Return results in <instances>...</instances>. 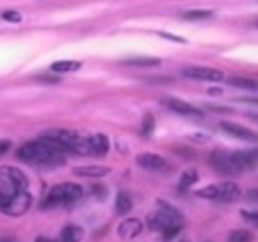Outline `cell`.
<instances>
[{
	"mask_svg": "<svg viewBox=\"0 0 258 242\" xmlns=\"http://www.w3.org/2000/svg\"><path fill=\"white\" fill-rule=\"evenodd\" d=\"M111 169L107 166L101 165H87V166H77L73 169V173L78 176L83 178H102L110 173Z\"/></svg>",
	"mask_w": 258,
	"mask_h": 242,
	"instance_id": "cell-16",
	"label": "cell"
},
{
	"mask_svg": "<svg viewBox=\"0 0 258 242\" xmlns=\"http://www.w3.org/2000/svg\"><path fill=\"white\" fill-rule=\"evenodd\" d=\"M42 136L54 140L66 151H75L82 155H90L88 138L75 131L66 130V129H50V130H45Z\"/></svg>",
	"mask_w": 258,
	"mask_h": 242,
	"instance_id": "cell-4",
	"label": "cell"
},
{
	"mask_svg": "<svg viewBox=\"0 0 258 242\" xmlns=\"http://www.w3.org/2000/svg\"><path fill=\"white\" fill-rule=\"evenodd\" d=\"M221 128L226 131L227 134L232 135L233 138L241 139V140H247V141H256L257 135L249 129L244 128V126L238 125V124L234 123H228V121H224L221 124Z\"/></svg>",
	"mask_w": 258,
	"mask_h": 242,
	"instance_id": "cell-11",
	"label": "cell"
},
{
	"mask_svg": "<svg viewBox=\"0 0 258 242\" xmlns=\"http://www.w3.org/2000/svg\"><path fill=\"white\" fill-rule=\"evenodd\" d=\"M88 145H90V155H105L110 149L107 136L103 134L88 136Z\"/></svg>",
	"mask_w": 258,
	"mask_h": 242,
	"instance_id": "cell-15",
	"label": "cell"
},
{
	"mask_svg": "<svg viewBox=\"0 0 258 242\" xmlns=\"http://www.w3.org/2000/svg\"><path fill=\"white\" fill-rule=\"evenodd\" d=\"M116 212H117L120 216H125L128 212L133 209V199L125 192H120L116 197V203H115Z\"/></svg>",
	"mask_w": 258,
	"mask_h": 242,
	"instance_id": "cell-18",
	"label": "cell"
},
{
	"mask_svg": "<svg viewBox=\"0 0 258 242\" xmlns=\"http://www.w3.org/2000/svg\"><path fill=\"white\" fill-rule=\"evenodd\" d=\"M183 19L185 20H204L208 19V18L213 17V12L212 10H206V9H193L185 12L183 15Z\"/></svg>",
	"mask_w": 258,
	"mask_h": 242,
	"instance_id": "cell-23",
	"label": "cell"
},
{
	"mask_svg": "<svg viewBox=\"0 0 258 242\" xmlns=\"http://www.w3.org/2000/svg\"><path fill=\"white\" fill-rule=\"evenodd\" d=\"M229 85L234 86V87L238 88H244V90H251L256 91L258 88L257 81L252 80V78H246V77H232L228 80Z\"/></svg>",
	"mask_w": 258,
	"mask_h": 242,
	"instance_id": "cell-22",
	"label": "cell"
},
{
	"mask_svg": "<svg viewBox=\"0 0 258 242\" xmlns=\"http://www.w3.org/2000/svg\"><path fill=\"white\" fill-rule=\"evenodd\" d=\"M241 197V188L236 183L227 182V183L218 186L216 201L223 202V203H232Z\"/></svg>",
	"mask_w": 258,
	"mask_h": 242,
	"instance_id": "cell-12",
	"label": "cell"
},
{
	"mask_svg": "<svg viewBox=\"0 0 258 242\" xmlns=\"http://www.w3.org/2000/svg\"><path fill=\"white\" fill-rule=\"evenodd\" d=\"M154 128H155V118L151 113H148L143 120V133L145 135H150L154 131Z\"/></svg>",
	"mask_w": 258,
	"mask_h": 242,
	"instance_id": "cell-26",
	"label": "cell"
},
{
	"mask_svg": "<svg viewBox=\"0 0 258 242\" xmlns=\"http://www.w3.org/2000/svg\"><path fill=\"white\" fill-rule=\"evenodd\" d=\"M12 146V143L9 140H0V156L4 155Z\"/></svg>",
	"mask_w": 258,
	"mask_h": 242,
	"instance_id": "cell-28",
	"label": "cell"
},
{
	"mask_svg": "<svg viewBox=\"0 0 258 242\" xmlns=\"http://www.w3.org/2000/svg\"><path fill=\"white\" fill-rule=\"evenodd\" d=\"M83 197L82 187L76 183H62L54 186L43 201V208L52 209L75 204Z\"/></svg>",
	"mask_w": 258,
	"mask_h": 242,
	"instance_id": "cell-3",
	"label": "cell"
},
{
	"mask_svg": "<svg viewBox=\"0 0 258 242\" xmlns=\"http://www.w3.org/2000/svg\"><path fill=\"white\" fill-rule=\"evenodd\" d=\"M3 19L10 23H19L22 20V15L18 12H15V10H8V12L3 14Z\"/></svg>",
	"mask_w": 258,
	"mask_h": 242,
	"instance_id": "cell-27",
	"label": "cell"
},
{
	"mask_svg": "<svg viewBox=\"0 0 258 242\" xmlns=\"http://www.w3.org/2000/svg\"><path fill=\"white\" fill-rule=\"evenodd\" d=\"M253 236L247 229H236L228 237V242H252Z\"/></svg>",
	"mask_w": 258,
	"mask_h": 242,
	"instance_id": "cell-24",
	"label": "cell"
},
{
	"mask_svg": "<svg viewBox=\"0 0 258 242\" xmlns=\"http://www.w3.org/2000/svg\"><path fill=\"white\" fill-rule=\"evenodd\" d=\"M83 229L77 224H70L63 228L59 242H81L83 238Z\"/></svg>",
	"mask_w": 258,
	"mask_h": 242,
	"instance_id": "cell-17",
	"label": "cell"
},
{
	"mask_svg": "<svg viewBox=\"0 0 258 242\" xmlns=\"http://www.w3.org/2000/svg\"><path fill=\"white\" fill-rule=\"evenodd\" d=\"M32 196L25 189L17 192L14 196L0 203V209L9 216L18 217L28 212L32 206Z\"/></svg>",
	"mask_w": 258,
	"mask_h": 242,
	"instance_id": "cell-6",
	"label": "cell"
},
{
	"mask_svg": "<svg viewBox=\"0 0 258 242\" xmlns=\"http://www.w3.org/2000/svg\"><path fill=\"white\" fill-rule=\"evenodd\" d=\"M67 151L54 140L44 138L24 144L18 151L22 160L30 164L43 166H58L64 163V154Z\"/></svg>",
	"mask_w": 258,
	"mask_h": 242,
	"instance_id": "cell-1",
	"label": "cell"
},
{
	"mask_svg": "<svg viewBox=\"0 0 258 242\" xmlns=\"http://www.w3.org/2000/svg\"><path fill=\"white\" fill-rule=\"evenodd\" d=\"M243 216L246 217L248 221H251L253 224H257V212H252V213H246V212L243 211Z\"/></svg>",
	"mask_w": 258,
	"mask_h": 242,
	"instance_id": "cell-29",
	"label": "cell"
},
{
	"mask_svg": "<svg viewBox=\"0 0 258 242\" xmlns=\"http://www.w3.org/2000/svg\"><path fill=\"white\" fill-rule=\"evenodd\" d=\"M123 63L127 66H134V67H154V66L160 65V59L153 57H136L126 59Z\"/></svg>",
	"mask_w": 258,
	"mask_h": 242,
	"instance_id": "cell-20",
	"label": "cell"
},
{
	"mask_svg": "<svg viewBox=\"0 0 258 242\" xmlns=\"http://www.w3.org/2000/svg\"><path fill=\"white\" fill-rule=\"evenodd\" d=\"M28 179L22 170L14 166L0 168V203L7 201L17 192L27 188Z\"/></svg>",
	"mask_w": 258,
	"mask_h": 242,
	"instance_id": "cell-5",
	"label": "cell"
},
{
	"mask_svg": "<svg viewBox=\"0 0 258 242\" xmlns=\"http://www.w3.org/2000/svg\"><path fill=\"white\" fill-rule=\"evenodd\" d=\"M143 231V222L138 218H127L118 226V234L122 239H133Z\"/></svg>",
	"mask_w": 258,
	"mask_h": 242,
	"instance_id": "cell-13",
	"label": "cell"
},
{
	"mask_svg": "<svg viewBox=\"0 0 258 242\" xmlns=\"http://www.w3.org/2000/svg\"><path fill=\"white\" fill-rule=\"evenodd\" d=\"M35 242H53L50 238H47V237H38L37 239H35Z\"/></svg>",
	"mask_w": 258,
	"mask_h": 242,
	"instance_id": "cell-31",
	"label": "cell"
},
{
	"mask_svg": "<svg viewBox=\"0 0 258 242\" xmlns=\"http://www.w3.org/2000/svg\"><path fill=\"white\" fill-rule=\"evenodd\" d=\"M211 164L217 173L222 175H237L239 174L238 168L234 164L231 154L222 150H216L211 155Z\"/></svg>",
	"mask_w": 258,
	"mask_h": 242,
	"instance_id": "cell-7",
	"label": "cell"
},
{
	"mask_svg": "<svg viewBox=\"0 0 258 242\" xmlns=\"http://www.w3.org/2000/svg\"><path fill=\"white\" fill-rule=\"evenodd\" d=\"M217 191H218V186H208L206 187V188L199 189V191L197 192V196L207 199H216Z\"/></svg>",
	"mask_w": 258,
	"mask_h": 242,
	"instance_id": "cell-25",
	"label": "cell"
},
{
	"mask_svg": "<svg viewBox=\"0 0 258 242\" xmlns=\"http://www.w3.org/2000/svg\"><path fill=\"white\" fill-rule=\"evenodd\" d=\"M183 216L176 208L163 201H159L158 209L148 217V224L154 231H161L166 241L174 238L183 227Z\"/></svg>",
	"mask_w": 258,
	"mask_h": 242,
	"instance_id": "cell-2",
	"label": "cell"
},
{
	"mask_svg": "<svg viewBox=\"0 0 258 242\" xmlns=\"http://www.w3.org/2000/svg\"><path fill=\"white\" fill-rule=\"evenodd\" d=\"M163 103L168 108H170L171 111L176 113H180L184 116H199L202 115L201 111L197 107H194L190 103L185 102V101L180 100V98L175 97H166L163 100Z\"/></svg>",
	"mask_w": 258,
	"mask_h": 242,
	"instance_id": "cell-9",
	"label": "cell"
},
{
	"mask_svg": "<svg viewBox=\"0 0 258 242\" xmlns=\"http://www.w3.org/2000/svg\"><path fill=\"white\" fill-rule=\"evenodd\" d=\"M0 242H19L17 238L14 237H4V238L0 239Z\"/></svg>",
	"mask_w": 258,
	"mask_h": 242,
	"instance_id": "cell-30",
	"label": "cell"
},
{
	"mask_svg": "<svg viewBox=\"0 0 258 242\" xmlns=\"http://www.w3.org/2000/svg\"><path fill=\"white\" fill-rule=\"evenodd\" d=\"M139 165L141 168H144L145 170H151V171H159L163 170L166 165V161L163 156L158 155V154L154 153H143L140 155H138L136 158Z\"/></svg>",
	"mask_w": 258,
	"mask_h": 242,
	"instance_id": "cell-10",
	"label": "cell"
},
{
	"mask_svg": "<svg viewBox=\"0 0 258 242\" xmlns=\"http://www.w3.org/2000/svg\"><path fill=\"white\" fill-rule=\"evenodd\" d=\"M197 180H198V173H197L196 169L193 168L186 169L180 176V180H179V188H180L181 191H185V189H188L189 187L193 186Z\"/></svg>",
	"mask_w": 258,
	"mask_h": 242,
	"instance_id": "cell-21",
	"label": "cell"
},
{
	"mask_svg": "<svg viewBox=\"0 0 258 242\" xmlns=\"http://www.w3.org/2000/svg\"><path fill=\"white\" fill-rule=\"evenodd\" d=\"M184 76L191 80L209 81V82H218L223 78V72L216 68L209 67H189L184 70Z\"/></svg>",
	"mask_w": 258,
	"mask_h": 242,
	"instance_id": "cell-8",
	"label": "cell"
},
{
	"mask_svg": "<svg viewBox=\"0 0 258 242\" xmlns=\"http://www.w3.org/2000/svg\"><path fill=\"white\" fill-rule=\"evenodd\" d=\"M234 164L238 168L239 173L242 171H251L256 165V154L252 151L238 150L231 154Z\"/></svg>",
	"mask_w": 258,
	"mask_h": 242,
	"instance_id": "cell-14",
	"label": "cell"
},
{
	"mask_svg": "<svg viewBox=\"0 0 258 242\" xmlns=\"http://www.w3.org/2000/svg\"><path fill=\"white\" fill-rule=\"evenodd\" d=\"M81 67V63L77 60H58L50 66V70L57 73L75 72Z\"/></svg>",
	"mask_w": 258,
	"mask_h": 242,
	"instance_id": "cell-19",
	"label": "cell"
}]
</instances>
